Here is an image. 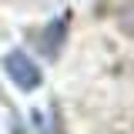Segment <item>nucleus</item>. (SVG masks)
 Segmentation results:
<instances>
[{"label": "nucleus", "mask_w": 134, "mask_h": 134, "mask_svg": "<svg viewBox=\"0 0 134 134\" xmlns=\"http://www.w3.org/2000/svg\"><path fill=\"white\" fill-rule=\"evenodd\" d=\"M3 67H7L10 81H14L20 91H34V87L40 84V70H37V64H34L24 50H10L7 60H3Z\"/></svg>", "instance_id": "f257e3e1"}]
</instances>
